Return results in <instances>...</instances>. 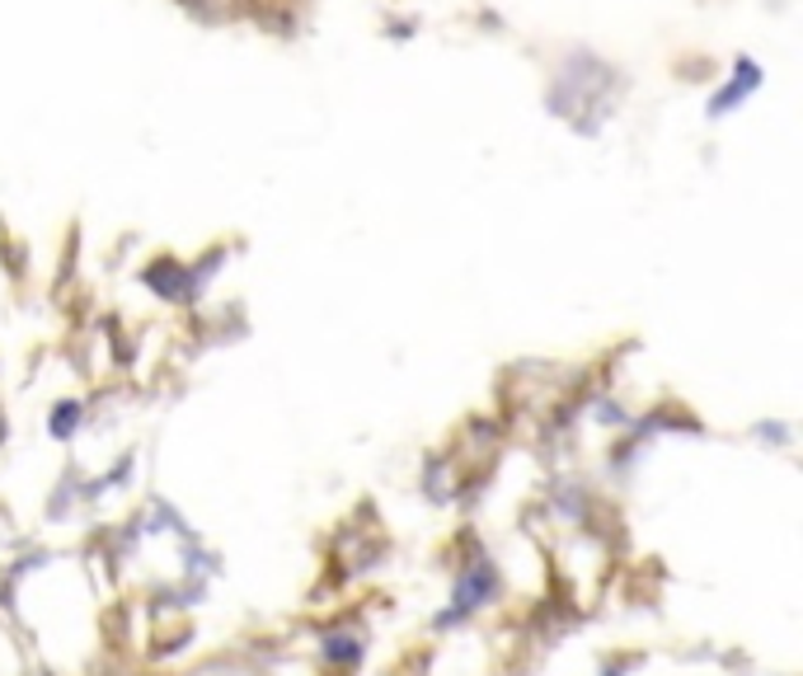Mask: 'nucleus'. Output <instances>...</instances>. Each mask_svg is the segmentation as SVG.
<instances>
[{"mask_svg":"<svg viewBox=\"0 0 803 676\" xmlns=\"http://www.w3.org/2000/svg\"><path fill=\"white\" fill-rule=\"evenodd\" d=\"M766 85V66L756 62V57H748V52H738L733 57V71H728V81L714 89L709 95V103H705V113H709V123H719V118H728V113H738L742 103H748L756 89Z\"/></svg>","mask_w":803,"mask_h":676,"instance_id":"nucleus-1","label":"nucleus"},{"mask_svg":"<svg viewBox=\"0 0 803 676\" xmlns=\"http://www.w3.org/2000/svg\"><path fill=\"white\" fill-rule=\"evenodd\" d=\"M391 28V34L399 38V42H409V34H413V20H395V24H385Z\"/></svg>","mask_w":803,"mask_h":676,"instance_id":"nucleus-2","label":"nucleus"}]
</instances>
